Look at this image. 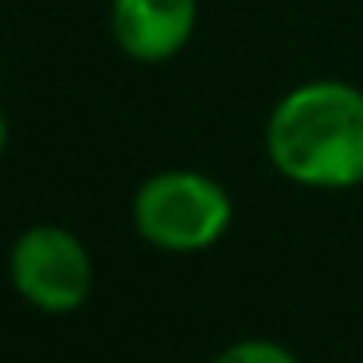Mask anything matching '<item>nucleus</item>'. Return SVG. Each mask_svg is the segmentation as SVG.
<instances>
[{
  "label": "nucleus",
  "mask_w": 363,
  "mask_h": 363,
  "mask_svg": "<svg viewBox=\"0 0 363 363\" xmlns=\"http://www.w3.org/2000/svg\"><path fill=\"white\" fill-rule=\"evenodd\" d=\"M266 157L289 184L344 191L363 184V90L344 79L293 86L266 121Z\"/></svg>",
  "instance_id": "nucleus-1"
},
{
  "label": "nucleus",
  "mask_w": 363,
  "mask_h": 363,
  "mask_svg": "<svg viewBox=\"0 0 363 363\" xmlns=\"http://www.w3.org/2000/svg\"><path fill=\"white\" fill-rule=\"evenodd\" d=\"M235 203L219 180L196 168H168L137 188L133 227L149 246L168 254H196L230 230Z\"/></svg>",
  "instance_id": "nucleus-2"
},
{
  "label": "nucleus",
  "mask_w": 363,
  "mask_h": 363,
  "mask_svg": "<svg viewBox=\"0 0 363 363\" xmlns=\"http://www.w3.org/2000/svg\"><path fill=\"white\" fill-rule=\"evenodd\" d=\"M16 293L43 313H74L94 289V262L79 235L63 227H32L9 258Z\"/></svg>",
  "instance_id": "nucleus-3"
},
{
  "label": "nucleus",
  "mask_w": 363,
  "mask_h": 363,
  "mask_svg": "<svg viewBox=\"0 0 363 363\" xmlns=\"http://www.w3.org/2000/svg\"><path fill=\"white\" fill-rule=\"evenodd\" d=\"M199 0H113L110 28L118 48L137 63H164L191 43Z\"/></svg>",
  "instance_id": "nucleus-4"
},
{
  "label": "nucleus",
  "mask_w": 363,
  "mask_h": 363,
  "mask_svg": "<svg viewBox=\"0 0 363 363\" xmlns=\"http://www.w3.org/2000/svg\"><path fill=\"white\" fill-rule=\"evenodd\" d=\"M215 363H301V359L277 340H238V344L223 347L215 355Z\"/></svg>",
  "instance_id": "nucleus-5"
},
{
  "label": "nucleus",
  "mask_w": 363,
  "mask_h": 363,
  "mask_svg": "<svg viewBox=\"0 0 363 363\" xmlns=\"http://www.w3.org/2000/svg\"><path fill=\"white\" fill-rule=\"evenodd\" d=\"M4 145H9V121H4V113H0V152H4Z\"/></svg>",
  "instance_id": "nucleus-6"
}]
</instances>
